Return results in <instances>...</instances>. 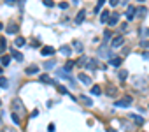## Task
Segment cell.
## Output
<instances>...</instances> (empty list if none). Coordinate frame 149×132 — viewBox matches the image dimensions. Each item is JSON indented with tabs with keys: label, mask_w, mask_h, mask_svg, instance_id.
Wrapping results in <instances>:
<instances>
[{
	"label": "cell",
	"mask_w": 149,
	"mask_h": 132,
	"mask_svg": "<svg viewBox=\"0 0 149 132\" xmlns=\"http://www.w3.org/2000/svg\"><path fill=\"white\" fill-rule=\"evenodd\" d=\"M133 18H135V7L128 5V9H126V19H133Z\"/></svg>",
	"instance_id": "9"
},
{
	"label": "cell",
	"mask_w": 149,
	"mask_h": 132,
	"mask_svg": "<svg viewBox=\"0 0 149 132\" xmlns=\"http://www.w3.org/2000/svg\"><path fill=\"white\" fill-rule=\"evenodd\" d=\"M12 56H14V60H18V62H21V60H23V55L19 51H12Z\"/></svg>",
	"instance_id": "27"
},
{
	"label": "cell",
	"mask_w": 149,
	"mask_h": 132,
	"mask_svg": "<svg viewBox=\"0 0 149 132\" xmlns=\"http://www.w3.org/2000/svg\"><path fill=\"white\" fill-rule=\"evenodd\" d=\"M117 21H119V14L117 13H112V16H109V25L111 27H114V25H117Z\"/></svg>",
	"instance_id": "7"
},
{
	"label": "cell",
	"mask_w": 149,
	"mask_h": 132,
	"mask_svg": "<svg viewBox=\"0 0 149 132\" xmlns=\"http://www.w3.org/2000/svg\"><path fill=\"white\" fill-rule=\"evenodd\" d=\"M132 102H133V99H132L130 95H126L125 99L116 100V106H117V107H128V106H132Z\"/></svg>",
	"instance_id": "3"
},
{
	"label": "cell",
	"mask_w": 149,
	"mask_h": 132,
	"mask_svg": "<svg viewBox=\"0 0 149 132\" xmlns=\"http://www.w3.org/2000/svg\"><path fill=\"white\" fill-rule=\"evenodd\" d=\"M0 62H2V65H9V62H11V56H2V58H0Z\"/></svg>",
	"instance_id": "28"
},
{
	"label": "cell",
	"mask_w": 149,
	"mask_h": 132,
	"mask_svg": "<svg viewBox=\"0 0 149 132\" xmlns=\"http://www.w3.org/2000/svg\"><path fill=\"white\" fill-rule=\"evenodd\" d=\"M128 78V72L126 70H121V72H119V79H126Z\"/></svg>",
	"instance_id": "35"
},
{
	"label": "cell",
	"mask_w": 149,
	"mask_h": 132,
	"mask_svg": "<svg viewBox=\"0 0 149 132\" xmlns=\"http://www.w3.org/2000/svg\"><path fill=\"white\" fill-rule=\"evenodd\" d=\"M41 53H42L44 56H49V55H54V48H51V46H44Z\"/></svg>",
	"instance_id": "13"
},
{
	"label": "cell",
	"mask_w": 149,
	"mask_h": 132,
	"mask_svg": "<svg viewBox=\"0 0 149 132\" xmlns=\"http://www.w3.org/2000/svg\"><path fill=\"white\" fill-rule=\"evenodd\" d=\"M146 81H147V78H137V79H135V88H137V90H138V88L144 90V88H146V85H144Z\"/></svg>",
	"instance_id": "6"
},
{
	"label": "cell",
	"mask_w": 149,
	"mask_h": 132,
	"mask_svg": "<svg viewBox=\"0 0 149 132\" xmlns=\"http://www.w3.org/2000/svg\"><path fill=\"white\" fill-rule=\"evenodd\" d=\"M107 132H116V130L114 129H107Z\"/></svg>",
	"instance_id": "43"
},
{
	"label": "cell",
	"mask_w": 149,
	"mask_h": 132,
	"mask_svg": "<svg viewBox=\"0 0 149 132\" xmlns=\"http://www.w3.org/2000/svg\"><path fill=\"white\" fill-rule=\"evenodd\" d=\"M11 107H12V113H16L18 116L26 115V109H25V104H23V100H21V99H12Z\"/></svg>",
	"instance_id": "1"
},
{
	"label": "cell",
	"mask_w": 149,
	"mask_h": 132,
	"mask_svg": "<svg viewBox=\"0 0 149 132\" xmlns=\"http://www.w3.org/2000/svg\"><path fill=\"white\" fill-rule=\"evenodd\" d=\"M77 100H81V102H83L84 106H93V100L89 99V97H86V95H81V97H79Z\"/></svg>",
	"instance_id": "15"
},
{
	"label": "cell",
	"mask_w": 149,
	"mask_h": 132,
	"mask_svg": "<svg viewBox=\"0 0 149 132\" xmlns=\"http://www.w3.org/2000/svg\"><path fill=\"white\" fill-rule=\"evenodd\" d=\"M91 94H93V95H100V94H102L100 86H98V85H96V86H91Z\"/></svg>",
	"instance_id": "26"
},
{
	"label": "cell",
	"mask_w": 149,
	"mask_h": 132,
	"mask_svg": "<svg viewBox=\"0 0 149 132\" xmlns=\"http://www.w3.org/2000/svg\"><path fill=\"white\" fill-rule=\"evenodd\" d=\"M5 2H7V4H14V0H5Z\"/></svg>",
	"instance_id": "42"
},
{
	"label": "cell",
	"mask_w": 149,
	"mask_h": 132,
	"mask_svg": "<svg viewBox=\"0 0 149 132\" xmlns=\"http://www.w3.org/2000/svg\"><path fill=\"white\" fill-rule=\"evenodd\" d=\"M44 67H46V69H53V67H54V62H46Z\"/></svg>",
	"instance_id": "38"
},
{
	"label": "cell",
	"mask_w": 149,
	"mask_h": 132,
	"mask_svg": "<svg viewBox=\"0 0 149 132\" xmlns=\"http://www.w3.org/2000/svg\"><path fill=\"white\" fill-rule=\"evenodd\" d=\"M41 83H46V85H56V83H54V81L49 78L47 74H42V76H41Z\"/></svg>",
	"instance_id": "16"
},
{
	"label": "cell",
	"mask_w": 149,
	"mask_h": 132,
	"mask_svg": "<svg viewBox=\"0 0 149 132\" xmlns=\"http://www.w3.org/2000/svg\"><path fill=\"white\" fill-rule=\"evenodd\" d=\"M121 44H123V35H116L112 39V48H119Z\"/></svg>",
	"instance_id": "12"
},
{
	"label": "cell",
	"mask_w": 149,
	"mask_h": 132,
	"mask_svg": "<svg viewBox=\"0 0 149 132\" xmlns=\"http://www.w3.org/2000/svg\"><path fill=\"white\" fill-rule=\"evenodd\" d=\"M54 130H56L54 123H49V125H47V132H54Z\"/></svg>",
	"instance_id": "37"
},
{
	"label": "cell",
	"mask_w": 149,
	"mask_h": 132,
	"mask_svg": "<svg viewBox=\"0 0 149 132\" xmlns=\"http://www.w3.org/2000/svg\"><path fill=\"white\" fill-rule=\"evenodd\" d=\"M0 86H2V88H7V86H9V81H7L5 78H0Z\"/></svg>",
	"instance_id": "29"
},
{
	"label": "cell",
	"mask_w": 149,
	"mask_h": 132,
	"mask_svg": "<svg viewBox=\"0 0 149 132\" xmlns=\"http://www.w3.org/2000/svg\"><path fill=\"white\" fill-rule=\"evenodd\" d=\"M107 94H109V95H114V94H116V88L109 85V88H107Z\"/></svg>",
	"instance_id": "33"
},
{
	"label": "cell",
	"mask_w": 149,
	"mask_h": 132,
	"mask_svg": "<svg viewBox=\"0 0 149 132\" xmlns=\"http://www.w3.org/2000/svg\"><path fill=\"white\" fill-rule=\"evenodd\" d=\"M67 7H68L67 2H62V4H60V9H67Z\"/></svg>",
	"instance_id": "39"
},
{
	"label": "cell",
	"mask_w": 149,
	"mask_h": 132,
	"mask_svg": "<svg viewBox=\"0 0 149 132\" xmlns=\"http://www.w3.org/2000/svg\"><path fill=\"white\" fill-rule=\"evenodd\" d=\"M74 48L77 49V51H83V44L79 42V40H75V42H74Z\"/></svg>",
	"instance_id": "31"
},
{
	"label": "cell",
	"mask_w": 149,
	"mask_h": 132,
	"mask_svg": "<svg viewBox=\"0 0 149 132\" xmlns=\"http://www.w3.org/2000/svg\"><path fill=\"white\" fill-rule=\"evenodd\" d=\"M142 48H149V40H142Z\"/></svg>",
	"instance_id": "41"
},
{
	"label": "cell",
	"mask_w": 149,
	"mask_h": 132,
	"mask_svg": "<svg viewBox=\"0 0 149 132\" xmlns=\"http://www.w3.org/2000/svg\"><path fill=\"white\" fill-rule=\"evenodd\" d=\"M96 65H98V64H96V60H91V58H88V60H86V64H84V67H88L89 70L96 69Z\"/></svg>",
	"instance_id": "11"
},
{
	"label": "cell",
	"mask_w": 149,
	"mask_h": 132,
	"mask_svg": "<svg viewBox=\"0 0 149 132\" xmlns=\"http://www.w3.org/2000/svg\"><path fill=\"white\" fill-rule=\"evenodd\" d=\"M11 118H12V121H14V123H19V121H21V120H19V116H18L16 113H11Z\"/></svg>",
	"instance_id": "32"
},
{
	"label": "cell",
	"mask_w": 149,
	"mask_h": 132,
	"mask_svg": "<svg viewBox=\"0 0 149 132\" xmlns=\"http://www.w3.org/2000/svg\"><path fill=\"white\" fill-rule=\"evenodd\" d=\"M44 5H46V7H53L54 2H53V0H44Z\"/></svg>",
	"instance_id": "36"
},
{
	"label": "cell",
	"mask_w": 149,
	"mask_h": 132,
	"mask_svg": "<svg viewBox=\"0 0 149 132\" xmlns=\"http://www.w3.org/2000/svg\"><path fill=\"white\" fill-rule=\"evenodd\" d=\"M7 49V40L5 39H0V53H4Z\"/></svg>",
	"instance_id": "24"
},
{
	"label": "cell",
	"mask_w": 149,
	"mask_h": 132,
	"mask_svg": "<svg viewBox=\"0 0 149 132\" xmlns=\"http://www.w3.org/2000/svg\"><path fill=\"white\" fill-rule=\"evenodd\" d=\"M2 28H4V25H2V21H0V30H2Z\"/></svg>",
	"instance_id": "44"
},
{
	"label": "cell",
	"mask_w": 149,
	"mask_h": 132,
	"mask_svg": "<svg viewBox=\"0 0 149 132\" xmlns=\"http://www.w3.org/2000/svg\"><path fill=\"white\" fill-rule=\"evenodd\" d=\"M98 55L100 56H105V58H112L114 55L111 53V48H109L107 44H102L100 48H98Z\"/></svg>",
	"instance_id": "2"
},
{
	"label": "cell",
	"mask_w": 149,
	"mask_h": 132,
	"mask_svg": "<svg viewBox=\"0 0 149 132\" xmlns=\"http://www.w3.org/2000/svg\"><path fill=\"white\" fill-rule=\"evenodd\" d=\"M2 72H4V69H2V67H0V74H2Z\"/></svg>",
	"instance_id": "45"
},
{
	"label": "cell",
	"mask_w": 149,
	"mask_h": 132,
	"mask_svg": "<svg viewBox=\"0 0 149 132\" xmlns=\"http://www.w3.org/2000/svg\"><path fill=\"white\" fill-rule=\"evenodd\" d=\"M60 51H62V55H65V56H70L72 49L68 48V46H62V48H60Z\"/></svg>",
	"instance_id": "18"
},
{
	"label": "cell",
	"mask_w": 149,
	"mask_h": 132,
	"mask_svg": "<svg viewBox=\"0 0 149 132\" xmlns=\"http://www.w3.org/2000/svg\"><path fill=\"white\" fill-rule=\"evenodd\" d=\"M109 2H111V5L114 7V5H117V4H119V0H109Z\"/></svg>",
	"instance_id": "40"
},
{
	"label": "cell",
	"mask_w": 149,
	"mask_h": 132,
	"mask_svg": "<svg viewBox=\"0 0 149 132\" xmlns=\"http://www.w3.org/2000/svg\"><path fill=\"white\" fill-rule=\"evenodd\" d=\"M109 62H111V65H114V67H119L121 62H123V58L121 56H112V58H109Z\"/></svg>",
	"instance_id": "8"
},
{
	"label": "cell",
	"mask_w": 149,
	"mask_h": 132,
	"mask_svg": "<svg viewBox=\"0 0 149 132\" xmlns=\"http://www.w3.org/2000/svg\"><path fill=\"white\" fill-rule=\"evenodd\" d=\"M79 81H81V83L83 85H86V86H89V85H91V78H89L88 74H79Z\"/></svg>",
	"instance_id": "5"
},
{
	"label": "cell",
	"mask_w": 149,
	"mask_h": 132,
	"mask_svg": "<svg viewBox=\"0 0 149 132\" xmlns=\"http://www.w3.org/2000/svg\"><path fill=\"white\" fill-rule=\"evenodd\" d=\"M105 4V0H98L96 2V5H95V13H100V9H102V5Z\"/></svg>",
	"instance_id": "25"
},
{
	"label": "cell",
	"mask_w": 149,
	"mask_h": 132,
	"mask_svg": "<svg viewBox=\"0 0 149 132\" xmlns=\"http://www.w3.org/2000/svg\"><path fill=\"white\" fill-rule=\"evenodd\" d=\"M5 30H7V34H18V30H19V28H18V25H16V23H11V25H9Z\"/></svg>",
	"instance_id": "17"
},
{
	"label": "cell",
	"mask_w": 149,
	"mask_h": 132,
	"mask_svg": "<svg viewBox=\"0 0 149 132\" xmlns=\"http://www.w3.org/2000/svg\"><path fill=\"white\" fill-rule=\"evenodd\" d=\"M84 18H86V11L83 9V11H79V13H77V16H75V23H77V25H79V23H83V21H84Z\"/></svg>",
	"instance_id": "10"
},
{
	"label": "cell",
	"mask_w": 149,
	"mask_h": 132,
	"mask_svg": "<svg viewBox=\"0 0 149 132\" xmlns=\"http://www.w3.org/2000/svg\"><path fill=\"white\" fill-rule=\"evenodd\" d=\"M0 106H2V100H0Z\"/></svg>",
	"instance_id": "47"
},
{
	"label": "cell",
	"mask_w": 149,
	"mask_h": 132,
	"mask_svg": "<svg viewBox=\"0 0 149 132\" xmlns=\"http://www.w3.org/2000/svg\"><path fill=\"white\" fill-rule=\"evenodd\" d=\"M138 35L140 37H149V27H144V28H140V32H138Z\"/></svg>",
	"instance_id": "21"
},
{
	"label": "cell",
	"mask_w": 149,
	"mask_h": 132,
	"mask_svg": "<svg viewBox=\"0 0 149 132\" xmlns=\"http://www.w3.org/2000/svg\"><path fill=\"white\" fill-rule=\"evenodd\" d=\"M58 76H60V78H63V79H68V83H70V86H75V81L70 78V74H68V72H65V69L58 70Z\"/></svg>",
	"instance_id": "4"
},
{
	"label": "cell",
	"mask_w": 149,
	"mask_h": 132,
	"mask_svg": "<svg viewBox=\"0 0 149 132\" xmlns=\"http://www.w3.org/2000/svg\"><path fill=\"white\" fill-rule=\"evenodd\" d=\"M109 16H111V13H109V11H104L102 16H100V21H102V23H107V21H109Z\"/></svg>",
	"instance_id": "20"
},
{
	"label": "cell",
	"mask_w": 149,
	"mask_h": 132,
	"mask_svg": "<svg viewBox=\"0 0 149 132\" xmlns=\"http://www.w3.org/2000/svg\"><path fill=\"white\" fill-rule=\"evenodd\" d=\"M56 90H58V94H67V88L62 85H56Z\"/></svg>",
	"instance_id": "30"
},
{
	"label": "cell",
	"mask_w": 149,
	"mask_h": 132,
	"mask_svg": "<svg viewBox=\"0 0 149 132\" xmlns=\"http://www.w3.org/2000/svg\"><path fill=\"white\" fill-rule=\"evenodd\" d=\"M14 44H16L18 48H21V46H25L26 42H25V39H23V37H16V40H14Z\"/></svg>",
	"instance_id": "23"
},
{
	"label": "cell",
	"mask_w": 149,
	"mask_h": 132,
	"mask_svg": "<svg viewBox=\"0 0 149 132\" xmlns=\"http://www.w3.org/2000/svg\"><path fill=\"white\" fill-rule=\"evenodd\" d=\"M138 2H144V0H138Z\"/></svg>",
	"instance_id": "46"
},
{
	"label": "cell",
	"mask_w": 149,
	"mask_h": 132,
	"mask_svg": "<svg viewBox=\"0 0 149 132\" xmlns=\"http://www.w3.org/2000/svg\"><path fill=\"white\" fill-rule=\"evenodd\" d=\"M135 14H138V18H144V16L147 14V9H146L144 5H140V7L135 9Z\"/></svg>",
	"instance_id": "14"
},
{
	"label": "cell",
	"mask_w": 149,
	"mask_h": 132,
	"mask_svg": "<svg viewBox=\"0 0 149 132\" xmlns=\"http://www.w3.org/2000/svg\"><path fill=\"white\" fill-rule=\"evenodd\" d=\"M37 70H39V67H37V65H30V67L25 70V72H26L28 76H32V74H35V72H37Z\"/></svg>",
	"instance_id": "19"
},
{
	"label": "cell",
	"mask_w": 149,
	"mask_h": 132,
	"mask_svg": "<svg viewBox=\"0 0 149 132\" xmlns=\"http://www.w3.org/2000/svg\"><path fill=\"white\" fill-rule=\"evenodd\" d=\"M72 67H74V62H70V60H68V62L65 64V70H70Z\"/></svg>",
	"instance_id": "34"
},
{
	"label": "cell",
	"mask_w": 149,
	"mask_h": 132,
	"mask_svg": "<svg viewBox=\"0 0 149 132\" xmlns=\"http://www.w3.org/2000/svg\"><path fill=\"white\" fill-rule=\"evenodd\" d=\"M130 118L135 121V123H144V118H142V116H138V115H130Z\"/></svg>",
	"instance_id": "22"
}]
</instances>
